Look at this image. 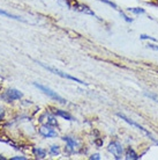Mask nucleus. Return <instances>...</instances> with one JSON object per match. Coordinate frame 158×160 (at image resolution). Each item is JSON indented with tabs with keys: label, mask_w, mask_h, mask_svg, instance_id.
I'll return each instance as SVG.
<instances>
[{
	"label": "nucleus",
	"mask_w": 158,
	"mask_h": 160,
	"mask_svg": "<svg viewBox=\"0 0 158 160\" xmlns=\"http://www.w3.org/2000/svg\"><path fill=\"white\" fill-rule=\"evenodd\" d=\"M63 1L65 2V5H66L67 7L72 8V9H74V11H77V12L86 13V14H89V15L95 16V13L92 12L90 8L88 7L87 5L80 4L79 1H76V0H63Z\"/></svg>",
	"instance_id": "obj_1"
},
{
	"label": "nucleus",
	"mask_w": 158,
	"mask_h": 160,
	"mask_svg": "<svg viewBox=\"0 0 158 160\" xmlns=\"http://www.w3.org/2000/svg\"><path fill=\"white\" fill-rule=\"evenodd\" d=\"M36 86L37 88H40V91L44 93V94H46V95H49L50 98H52V99H54V100H57V101H59L60 103H63V104H65V103H67V101L65 100L63 98H61V96L59 95V94H57L55 92H53L51 88H49V87H46V86H43V85H40V84H34Z\"/></svg>",
	"instance_id": "obj_2"
},
{
	"label": "nucleus",
	"mask_w": 158,
	"mask_h": 160,
	"mask_svg": "<svg viewBox=\"0 0 158 160\" xmlns=\"http://www.w3.org/2000/svg\"><path fill=\"white\" fill-rule=\"evenodd\" d=\"M43 68H45L46 70H49V71H51V72H53L54 74H57V76H60L63 77V78H65V79H68V80H72V81H75V82H79V84H84L82 80L77 79V78H75V77L73 76H69V74H67V73L63 72V71H60V70H58V68H51V66H46V65L42 64V63H40Z\"/></svg>",
	"instance_id": "obj_3"
},
{
	"label": "nucleus",
	"mask_w": 158,
	"mask_h": 160,
	"mask_svg": "<svg viewBox=\"0 0 158 160\" xmlns=\"http://www.w3.org/2000/svg\"><path fill=\"white\" fill-rule=\"evenodd\" d=\"M5 101H7V102H11V101H15V100H20L21 98H22V93L20 91H17V89H8L6 92L2 94L1 96Z\"/></svg>",
	"instance_id": "obj_4"
},
{
	"label": "nucleus",
	"mask_w": 158,
	"mask_h": 160,
	"mask_svg": "<svg viewBox=\"0 0 158 160\" xmlns=\"http://www.w3.org/2000/svg\"><path fill=\"white\" fill-rule=\"evenodd\" d=\"M118 116L120 117V118H121V120H123V121H125V122H127V123H128V124H131V125H133V127H135V128L140 129V130H141V131H143V132H144V133H146V136L149 137V138H150L151 140H154V142H156V139H155V138H154V136H152V135H151L150 132L148 131V130H146V129H144V128H143L142 125H140V124L135 123L134 121H132L131 118H128V117H127V116H125V115H123V114H118Z\"/></svg>",
	"instance_id": "obj_5"
},
{
	"label": "nucleus",
	"mask_w": 158,
	"mask_h": 160,
	"mask_svg": "<svg viewBox=\"0 0 158 160\" xmlns=\"http://www.w3.org/2000/svg\"><path fill=\"white\" fill-rule=\"evenodd\" d=\"M109 151L114 156L115 159H120L123 157V146L118 142H112L109 145Z\"/></svg>",
	"instance_id": "obj_6"
},
{
	"label": "nucleus",
	"mask_w": 158,
	"mask_h": 160,
	"mask_svg": "<svg viewBox=\"0 0 158 160\" xmlns=\"http://www.w3.org/2000/svg\"><path fill=\"white\" fill-rule=\"evenodd\" d=\"M40 135L44 137H46V138H51V137H57L58 136V133L57 131H54V129L51 128V125H42L40 128Z\"/></svg>",
	"instance_id": "obj_7"
},
{
	"label": "nucleus",
	"mask_w": 158,
	"mask_h": 160,
	"mask_svg": "<svg viewBox=\"0 0 158 160\" xmlns=\"http://www.w3.org/2000/svg\"><path fill=\"white\" fill-rule=\"evenodd\" d=\"M40 123H44L45 125H51V127L58 125V122H57V120H55V117L50 115V114H45V115H43V116H40Z\"/></svg>",
	"instance_id": "obj_8"
},
{
	"label": "nucleus",
	"mask_w": 158,
	"mask_h": 160,
	"mask_svg": "<svg viewBox=\"0 0 158 160\" xmlns=\"http://www.w3.org/2000/svg\"><path fill=\"white\" fill-rule=\"evenodd\" d=\"M98 1H102V2H105V4L106 5H109V6H111V7H113L115 9V11H118L119 13H120V14H121V15H123V19H125V20L127 21V22H131L132 21V19H129V18H128V16L126 15V14H125V13H123V11H120V9H119V7L118 6H117V5L114 4V2H112V1H110V0H98Z\"/></svg>",
	"instance_id": "obj_9"
},
{
	"label": "nucleus",
	"mask_w": 158,
	"mask_h": 160,
	"mask_svg": "<svg viewBox=\"0 0 158 160\" xmlns=\"http://www.w3.org/2000/svg\"><path fill=\"white\" fill-rule=\"evenodd\" d=\"M63 139L65 140L66 143H67V148H69V150H72V151H73V150H75V148H76V142L74 139H73V138H71V137H68V136H65L63 138Z\"/></svg>",
	"instance_id": "obj_10"
},
{
	"label": "nucleus",
	"mask_w": 158,
	"mask_h": 160,
	"mask_svg": "<svg viewBox=\"0 0 158 160\" xmlns=\"http://www.w3.org/2000/svg\"><path fill=\"white\" fill-rule=\"evenodd\" d=\"M55 115H58V116H61L63 117L65 120H68V121H74V118H73V116L72 115H69L68 112H63V110H55Z\"/></svg>",
	"instance_id": "obj_11"
},
{
	"label": "nucleus",
	"mask_w": 158,
	"mask_h": 160,
	"mask_svg": "<svg viewBox=\"0 0 158 160\" xmlns=\"http://www.w3.org/2000/svg\"><path fill=\"white\" fill-rule=\"evenodd\" d=\"M34 153L36 154V157L38 158V159H44L45 158V156H46V151L45 150H43V148H34Z\"/></svg>",
	"instance_id": "obj_12"
},
{
	"label": "nucleus",
	"mask_w": 158,
	"mask_h": 160,
	"mask_svg": "<svg viewBox=\"0 0 158 160\" xmlns=\"http://www.w3.org/2000/svg\"><path fill=\"white\" fill-rule=\"evenodd\" d=\"M0 15H5V16H7V18H11V19H14V20H17V21H24L23 19H21L20 16L13 15V14L7 13L6 11H2V9H0Z\"/></svg>",
	"instance_id": "obj_13"
},
{
	"label": "nucleus",
	"mask_w": 158,
	"mask_h": 160,
	"mask_svg": "<svg viewBox=\"0 0 158 160\" xmlns=\"http://www.w3.org/2000/svg\"><path fill=\"white\" fill-rule=\"evenodd\" d=\"M126 158H127V159H138L140 157H138L137 154H136V153H135L134 151L132 150V148H128V150H127Z\"/></svg>",
	"instance_id": "obj_14"
},
{
	"label": "nucleus",
	"mask_w": 158,
	"mask_h": 160,
	"mask_svg": "<svg viewBox=\"0 0 158 160\" xmlns=\"http://www.w3.org/2000/svg\"><path fill=\"white\" fill-rule=\"evenodd\" d=\"M50 153H51V154H53V156H57V154H59V153H60L59 146H55V145L51 146V148H50Z\"/></svg>",
	"instance_id": "obj_15"
},
{
	"label": "nucleus",
	"mask_w": 158,
	"mask_h": 160,
	"mask_svg": "<svg viewBox=\"0 0 158 160\" xmlns=\"http://www.w3.org/2000/svg\"><path fill=\"white\" fill-rule=\"evenodd\" d=\"M128 11H131V12L133 13H136V14H140V13H144V9H142V8H128Z\"/></svg>",
	"instance_id": "obj_16"
},
{
	"label": "nucleus",
	"mask_w": 158,
	"mask_h": 160,
	"mask_svg": "<svg viewBox=\"0 0 158 160\" xmlns=\"http://www.w3.org/2000/svg\"><path fill=\"white\" fill-rule=\"evenodd\" d=\"M141 38H142V40H151V41H154V42H156V38L148 36V35H141Z\"/></svg>",
	"instance_id": "obj_17"
},
{
	"label": "nucleus",
	"mask_w": 158,
	"mask_h": 160,
	"mask_svg": "<svg viewBox=\"0 0 158 160\" xmlns=\"http://www.w3.org/2000/svg\"><path fill=\"white\" fill-rule=\"evenodd\" d=\"M146 96H149V98H151L152 100H155L156 102H158V96L154 95V94H146Z\"/></svg>",
	"instance_id": "obj_18"
},
{
	"label": "nucleus",
	"mask_w": 158,
	"mask_h": 160,
	"mask_svg": "<svg viewBox=\"0 0 158 160\" xmlns=\"http://www.w3.org/2000/svg\"><path fill=\"white\" fill-rule=\"evenodd\" d=\"M4 116H5V110H4V108L0 107V121L4 118Z\"/></svg>",
	"instance_id": "obj_19"
},
{
	"label": "nucleus",
	"mask_w": 158,
	"mask_h": 160,
	"mask_svg": "<svg viewBox=\"0 0 158 160\" xmlns=\"http://www.w3.org/2000/svg\"><path fill=\"white\" fill-rule=\"evenodd\" d=\"M12 159H13V160H19V159H21V160H26L27 158H26V157H13Z\"/></svg>",
	"instance_id": "obj_20"
},
{
	"label": "nucleus",
	"mask_w": 158,
	"mask_h": 160,
	"mask_svg": "<svg viewBox=\"0 0 158 160\" xmlns=\"http://www.w3.org/2000/svg\"><path fill=\"white\" fill-rule=\"evenodd\" d=\"M90 159H100V157H99V154H94L90 157Z\"/></svg>",
	"instance_id": "obj_21"
},
{
	"label": "nucleus",
	"mask_w": 158,
	"mask_h": 160,
	"mask_svg": "<svg viewBox=\"0 0 158 160\" xmlns=\"http://www.w3.org/2000/svg\"><path fill=\"white\" fill-rule=\"evenodd\" d=\"M148 47L151 49H155V50H158V47H155L154 44H148Z\"/></svg>",
	"instance_id": "obj_22"
},
{
	"label": "nucleus",
	"mask_w": 158,
	"mask_h": 160,
	"mask_svg": "<svg viewBox=\"0 0 158 160\" xmlns=\"http://www.w3.org/2000/svg\"><path fill=\"white\" fill-rule=\"evenodd\" d=\"M0 159H2V160H5V158L2 156H0Z\"/></svg>",
	"instance_id": "obj_23"
}]
</instances>
